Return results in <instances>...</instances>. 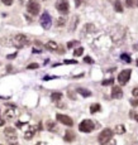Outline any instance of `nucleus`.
<instances>
[{
    "mask_svg": "<svg viewBox=\"0 0 138 145\" xmlns=\"http://www.w3.org/2000/svg\"><path fill=\"white\" fill-rule=\"evenodd\" d=\"M114 83V78H109V80H104L103 82H101V85L103 86H109V85H113Z\"/></svg>",
    "mask_w": 138,
    "mask_h": 145,
    "instance_id": "obj_28",
    "label": "nucleus"
},
{
    "mask_svg": "<svg viewBox=\"0 0 138 145\" xmlns=\"http://www.w3.org/2000/svg\"><path fill=\"white\" fill-rule=\"evenodd\" d=\"M131 74H132L131 69H123V71L118 74V82H119V85L125 86L127 83H128V81L131 80Z\"/></svg>",
    "mask_w": 138,
    "mask_h": 145,
    "instance_id": "obj_5",
    "label": "nucleus"
},
{
    "mask_svg": "<svg viewBox=\"0 0 138 145\" xmlns=\"http://www.w3.org/2000/svg\"><path fill=\"white\" fill-rule=\"evenodd\" d=\"M113 134H114L113 130H110V129H104L103 131L99 134V136H98V141H99L101 145H104V144L106 143V141H109L110 139H113Z\"/></svg>",
    "mask_w": 138,
    "mask_h": 145,
    "instance_id": "obj_4",
    "label": "nucleus"
},
{
    "mask_svg": "<svg viewBox=\"0 0 138 145\" xmlns=\"http://www.w3.org/2000/svg\"><path fill=\"white\" fill-rule=\"evenodd\" d=\"M112 97L113 99H122L123 97V91L119 86H113V88H112Z\"/></svg>",
    "mask_w": 138,
    "mask_h": 145,
    "instance_id": "obj_13",
    "label": "nucleus"
},
{
    "mask_svg": "<svg viewBox=\"0 0 138 145\" xmlns=\"http://www.w3.org/2000/svg\"><path fill=\"white\" fill-rule=\"evenodd\" d=\"M137 67H138V59H137Z\"/></svg>",
    "mask_w": 138,
    "mask_h": 145,
    "instance_id": "obj_47",
    "label": "nucleus"
},
{
    "mask_svg": "<svg viewBox=\"0 0 138 145\" xmlns=\"http://www.w3.org/2000/svg\"><path fill=\"white\" fill-rule=\"evenodd\" d=\"M37 145H46V144H44V143H38Z\"/></svg>",
    "mask_w": 138,
    "mask_h": 145,
    "instance_id": "obj_43",
    "label": "nucleus"
},
{
    "mask_svg": "<svg viewBox=\"0 0 138 145\" xmlns=\"http://www.w3.org/2000/svg\"><path fill=\"white\" fill-rule=\"evenodd\" d=\"M18 115V111H17L15 106H12V107H8L7 110L4 111V118L5 120H14Z\"/></svg>",
    "mask_w": 138,
    "mask_h": 145,
    "instance_id": "obj_11",
    "label": "nucleus"
},
{
    "mask_svg": "<svg viewBox=\"0 0 138 145\" xmlns=\"http://www.w3.org/2000/svg\"><path fill=\"white\" fill-rule=\"evenodd\" d=\"M27 10L32 15H37V14H39V10H41V5H39L37 0H29L27 4Z\"/></svg>",
    "mask_w": 138,
    "mask_h": 145,
    "instance_id": "obj_6",
    "label": "nucleus"
},
{
    "mask_svg": "<svg viewBox=\"0 0 138 145\" xmlns=\"http://www.w3.org/2000/svg\"><path fill=\"white\" fill-rule=\"evenodd\" d=\"M77 24H79V16H74V18H72V22H71V25H70V30L74 32L75 28L77 27Z\"/></svg>",
    "mask_w": 138,
    "mask_h": 145,
    "instance_id": "obj_21",
    "label": "nucleus"
},
{
    "mask_svg": "<svg viewBox=\"0 0 138 145\" xmlns=\"http://www.w3.org/2000/svg\"><path fill=\"white\" fill-rule=\"evenodd\" d=\"M134 119H136V121L138 122V114H137V115H136V116H134Z\"/></svg>",
    "mask_w": 138,
    "mask_h": 145,
    "instance_id": "obj_42",
    "label": "nucleus"
},
{
    "mask_svg": "<svg viewBox=\"0 0 138 145\" xmlns=\"http://www.w3.org/2000/svg\"><path fill=\"white\" fill-rule=\"evenodd\" d=\"M131 105L133 106V107H137V106H138V97H137V99L131 100Z\"/></svg>",
    "mask_w": 138,
    "mask_h": 145,
    "instance_id": "obj_33",
    "label": "nucleus"
},
{
    "mask_svg": "<svg viewBox=\"0 0 138 145\" xmlns=\"http://www.w3.org/2000/svg\"><path fill=\"white\" fill-rule=\"evenodd\" d=\"M127 8H134L136 7V0H124Z\"/></svg>",
    "mask_w": 138,
    "mask_h": 145,
    "instance_id": "obj_27",
    "label": "nucleus"
},
{
    "mask_svg": "<svg viewBox=\"0 0 138 145\" xmlns=\"http://www.w3.org/2000/svg\"><path fill=\"white\" fill-rule=\"evenodd\" d=\"M100 110H101V106L99 104H92L91 106H90V112H91V114L99 112Z\"/></svg>",
    "mask_w": 138,
    "mask_h": 145,
    "instance_id": "obj_20",
    "label": "nucleus"
},
{
    "mask_svg": "<svg viewBox=\"0 0 138 145\" xmlns=\"http://www.w3.org/2000/svg\"><path fill=\"white\" fill-rule=\"evenodd\" d=\"M46 47L47 49H48V51H56V49L58 48V46H57V43H56V42H53V40H50V42H47L46 43Z\"/></svg>",
    "mask_w": 138,
    "mask_h": 145,
    "instance_id": "obj_16",
    "label": "nucleus"
},
{
    "mask_svg": "<svg viewBox=\"0 0 138 145\" xmlns=\"http://www.w3.org/2000/svg\"><path fill=\"white\" fill-rule=\"evenodd\" d=\"M132 95H133V96H136V97H138V86L132 90Z\"/></svg>",
    "mask_w": 138,
    "mask_h": 145,
    "instance_id": "obj_36",
    "label": "nucleus"
},
{
    "mask_svg": "<svg viewBox=\"0 0 138 145\" xmlns=\"http://www.w3.org/2000/svg\"><path fill=\"white\" fill-rule=\"evenodd\" d=\"M41 129H42V124H39L38 126H30L29 129L24 133V139H27V140L32 139L33 136H34V134L37 133V130H41Z\"/></svg>",
    "mask_w": 138,
    "mask_h": 145,
    "instance_id": "obj_12",
    "label": "nucleus"
},
{
    "mask_svg": "<svg viewBox=\"0 0 138 145\" xmlns=\"http://www.w3.org/2000/svg\"><path fill=\"white\" fill-rule=\"evenodd\" d=\"M95 129V124L91 121V120L86 119V120H83V121L80 122V125H79V130H80L81 133H91L92 130Z\"/></svg>",
    "mask_w": 138,
    "mask_h": 145,
    "instance_id": "obj_3",
    "label": "nucleus"
},
{
    "mask_svg": "<svg viewBox=\"0 0 138 145\" xmlns=\"http://www.w3.org/2000/svg\"><path fill=\"white\" fill-rule=\"evenodd\" d=\"M69 96H70V97H71V99H75V95H74V93H72V92H71V91H70V92H69Z\"/></svg>",
    "mask_w": 138,
    "mask_h": 145,
    "instance_id": "obj_41",
    "label": "nucleus"
},
{
    "mask_svg": "<svg viewBox=\"0 0 138 145\" xmlns=\"http://www.w3.org/2000/svg\"><path fill=\"white\" fill-rule=\"evenodd\" d=\"M124 131H125V127H124V125H117V126H115V129H114V133L119 134V135H122V134H124Z\"/></svg>",
    "mask_w": 138,
    "mask_h": 145,
    "instance_id": "obj_23",
    "label": "nucleus"
},
{
    "mask_svg": "<svg viewBox=\"0 0 138 145\" xmlns=\"http://www.w3.org/2000/svg\"><path fill=\"white\" fill-rule=\"evenodd\" d=\"M38 63H30V65H28L27 68L28 69H36V68H38Z\"/></svg>",
    "mask_w": 138,
    "mask_h": 145,
    "instance_id": "obj_30",
    "label": "nucleus"
},
{
    "mask_svg": "<svg viewBox=\"0 0 138 145\" xmlns=\"http://www.w3.org/2000/svg\"><path fill=\"white\" fill-rule=\"evenodd\" d=\"M112 38H113V42L114 44H117V46H120V44L123 43V40H124L125 38V30L123 27L118 25L115 27L113 29V32H112Z\"/></svg>",
    "mask_w": 138,
    "mask_h": 145,
    "instance_id": "obj_1",
    "label": "nucleus"
},
{
    "mask_svg": "<svg viewBox=\"0 0 138 145\" xmlns=\"http://www.w3.org/2000/svg\"><path fill=\"white\" fill-rule=\"evenodd\" d=\"M83 1H84V0H75V7L79 8L81 4H83Z\"/></svg>",
    "mask_w": 138,
    "mask_h": 145,
    "instance_id": "obj_37",
    "label": "nucleus"
},
{
    "mask_svg": "<svg viewBox=\"0 0 138 145\" xmlns=\"http://www.w3.org/2000/svg\"><path fill=\"white\" fill-rule=\"evenodd\" d=\"M114 9H115V12H118V13H122L123 12L122 3H120L119 0H115V1H114Z\"/></svg>",
    "mask_w": 138,
    "mask_h": 145,
    "instance_id": "obj_22",
    "label": "nucleus"
},
{
    "mask_svg": "<svg viewBox=\"0 0 138 145\" xmlns=\"http://www.w3.org/2000/svg\"><path fill=\"white\" fill-rule=\"evenodd\" d=\"M13 1H14V0H1V3L4 5H7V7H10V5L13 4Z\"/></svg>",
    "mask_w": 138,
    "mask_h": 145,
    "instance_id": "obj_31",
    "label": "nucleus"
},
{
    "mask_svg": "<svg viewBox=\"0 0 138 145\" xmlns=\"http://www.w3.org/2000/svg\"><path fill=\"white\" fill-rule=\"evenodd\" d=\"M46 129L48 130V131H51V133H56L57 131V126H56V122L55 121H47L46 122Z\"/></svg>",
    "mask_w": 138,
    "mask_h": 145,
    "instance_id": "obj_15",
    "label": "nucleus"
},
{
    "mask_svg": "<svg viewBox=\"0 0 138 145\" xmlns=\"http://www.w3.org/2000/svg\"><path fill=\"white\" fill-rule=\"evenodd\" d=\"M56 119H57V121H60L61 124L66 125V126H72V125H74V121H72V119L70 118V116H67V115L57 114V115H56Z\"/></svg>",
    "mask_w": 138,
    "mask_h": 145,
    "instance_id": "obj_10",
    "label": "nucleus"
},
{
    "mask_svg": "<svg viewBox=\"0 0 138 145\" xmlns=\"http://www.w3.org/2000/svg\"><path fill=\"white\" fill-rule=\"evenodd\" d=\"M84 61H85V63H89V65H92V63H94V61H92V58L91 57H85L84 58Z\"/></svg>",
    "mask_w": 138,
    "mask_h": 145,
    "instance_id": "obj_32",
    "label": "nucleus"
},
{
    "mask_svg": "<svg viewBox=\"0 0 138 145\" xmlns=\"http://www.w3.org/2000/svg\"><path fill=\"white\" fill-rule=\"evenodd\" d=\"M104 145H117V141L113 140V139H110V140H109V141H106V143L104 144Z\"/></svg>",
    "mask_w": 138,
    "mask_h": 145,
    "instance_id": "obj_35",
    "label": "nucleus"
},
{
    "mask_svg": "<svg viewBox=\"0 0 138 145\" xmlns=\"http://www.w3.org/2000/svg\"><path fill=\"white\" fill-rule=\"evenodd\" d=\"M53 78H57V77H56V76H46V77H44V81H48V80H53Z\"/></svg>",
    "mask_w": 138,
    "mask_h": 145,
    "instance_id": "obj_38",
    "label": "nucleus"
},
{
    "mask_svg": "<svg viewBox=\"0 0 138 145\" xmlns=\"http://www.w3.org/2000/svg\"><path fill=\"white\" fill-rule=\"evenodd\" d=\"M57 27H63L65 24H66V18H65V16H61V18H58L57 19Z\"/></svg>",
    "mask_w": 138,
    "mask_h": 145,
    "instance_id": "obj_25",
    "label": "nucleus"
},
{
    "mask_svg": "<svg viewBox=\"0 0 138 145\" xmlns=\"http://www.w3.org/2000/svg\"><path fill=\"white\" fill-rule=\"evenodd\" d=\"M0 145H1V144H0Z\"/></svg>",
    "mask_w": 138,
    "mask_h": 145,
    "instance_id": "obj_48",
    "label": "nucleus"
},
{
    "mask_svg": "<svg viewBox=\"0 0 138 145\" xmlns=\"http://www.w3.org/2000/svg\"><path fill=\"white\" fill-rule=\"evenodd\" d=\"M65 63H66V65H76V63H77V61H74V59H66V61H65Z\"/></svg>",
    "mask_w": 138,
    "mask_h": 145,
    "instance_id": "obj_34",
    "label": "nucleus"
},
{
    "mask_svg": "<svg viewBox=\"0 0 138 145\" xmlns=\"http://www.w3.org/2000/svg\"><path fill=\"white\" fill-rule=\"evenodd\" d=\"M61 99H62V93L61 92H53L52 95H51V100H52L53 102L61 101Z\"/></svg>",
    "mask_w": 138,
    "mask_h": 145,
    "instance_id": "obj_18",
    "label": "nucleus"
},
{
    "mask_svg": "<svg viewBox=\"0 0 138 145\" xmlns=\"http://www.w3.org/2000/svg\"><path fill=\"white\" fill-rule=\"evenodd\" d=\"M79 44V40H72V42H69L67 43V48H74Z\"/></svg>",
    "mask_w": 138,
    "mask_h": 145,
    "instance_id": "obj_29",
    "label": "nucleus"
},
{
    "mask_svg": "<svg viewBox=\"0 0 138 145\" xmlns=\"http://www.w3.org/2000/svg\"><path fill=\"white\" fill-rule=\"evenodd\" d=\"M10 145H18V144H14V141H13V143H10Z\"/></svg>",
    "mask_w": 138,
    "mask_h": 145,
    "instance_id": "obj_44",
    "label": "nucleus"
},
{
    "mask_svg": "<svg viewBox=\"0 0 138 145\" xmlns=\"http://www.w3.org/2000/svg\"><path fill=\"white\" fill-rule=\"evenodd\" d=\"M39 22H41V25L43 29H50L51 25H52V18H51V15L47 12H44L43 14L41 15V19H39Z\"/></svg>",
    "mask_w": 138,
    "mask_h": 145,
    "instance_id": "obj_7",
    "label": "nucleus"
},
{
    "mask_svg": "<svg viewBox=\"0 0 138 145\" xmlns=\"http://www.w3.org/2000/svg\"><path fill=\"white\" fill-rule=\"evenodd\" d=\"M120 59H122L123 62H127V63H131V62H132L131 56H129V54H125V53H123V54L120 56Z\"/></svg>",
    "mask_w": 138,
    "mask_h": 145,
    "instance_id": "obj_24",
    "label": "nucleus"
},
{
    "mask_svg": "<svg viewBox=\"0 0 138 145\" xmlns=\"http://www.w3.org/2000/svg\"><path fill=\"white\" fill-rule=\"evenodd\" d=\"M56 9L61 14H67L70 10V5L67 0H57L56 1Z\"/></svg>",
    "mask_w": 138,
    "mask_h": 145,
    "instance_id": "obj_8",
    "label": "nucleus"
},
{
    "mask_svg": "<svg viewBox=\"0 0 138 145\" xmlns=\"http://www.w3.org/2000/svg\"><path fill=\"white\" fill-rule=\"evenodd\" d=\"M5 124V120L1 118V116H0V126H3V125Z\"/></svg>",
    "mask_w": 138,
    "mask_h": 145,
    "instance_id": "obj_40",
    "label": "nucleus"
},
{
    "mask_svg": "<svg viewBox=\"0 0 138 145\" xmlns=\"http://www.w3.org/2000/svg\"><path fill=\"white\" fill-rule=\"evenodd\" d=\"M136 5H138V0H136Z\"/></svg>",
    "mask_w": 138,
    "mask_h": 145,
    "instance_id": "obj_45",
    "label": "nucleus"
},
{
    "mask_svg": "<svg viewBox=\"0 0 138 145\" xmlns=\"http://www.w3.org/2000/svg\"><path fill=\"white\" fill-rule=\"evenodd\" d=\"M133 145H138V143H134V144H133Z\"/></svg>",
    "mask_w": 138,
    "mask_h": 145,
    "instance_id": "obj_46",
    "label": "nucleus"
},
{
    "mask_svg": "<svg viewBox=\"0 0 138 145\" xmlns=\"http://www.w3.org/2000/svg\"><path fill=\"white\" fill-rule=\"evenodd\" d=\"M84 53V48L83 47H79V48H76L74 51V56L75 57H79V56H81Z\"/></svg>",
    "mask_w": 138,
    "mask_h": 145,
    "instance_id": "obj_26",
    "label": "nucleus"
},
{
    "mask_svg": "<svg viewBox=\"0 0 138 145\" xmlns=\"http://www.w3.org/2000/svg\"><path fill=\"white\" fill-rule=\"evenodd\" d=\"M17 57V53H13V54H9L8 56V59H13V58Z\"/></svg>",
    "mask_w": 138,
    "mask_h": 145,
    "instance_id": "obj_39",
    "label": "nucleus"
},
{
    "mask_svg": "<svg viewBox=\"0 0 138 145\" xmlns=\"http://www.w3.org/2000/svg\"><path fill=\"white\" fill-rule=\"evenodd\" d=\"M75 134H74V131H71V130H67L66 133H65V141H67V143H72V141L75 140Z\"/></svg>",
    "mask_w": 138,
    "mask_h": 145,
    "instance_id": "obj_14",
    "label": "nucleus"
},
{
    "mask_svg": "<svg viewBox=\"0 0 138 145\" xmlns=\"http://www.w3.org/2000/svg\"><path fill=\"white\" fill-rule=\"evenodd\" d=\"M28 43H29V39L24 34H17L15 37L12 38V46L17 47V48H23Z\"/></svg>",
    "mask_w": 138,
    "mask_h": 145,
    "instance_id": "obj_2",
    "label": "nucleus"
},
{
    "mask_svg": "<svg viewBox=\"0 0 138 145\" xmlns=\"http://www.w3.org/2000/svg\"><path fill=\"white\" fill-rule=\"evenodd\" d=\"M77 93H80L81 96H84V97L91 96V92H90L89 90H86V88H77Z\"/></svg>",
    "mask_w": 138,
    "mask_h": 145,
    "instance_id": "obj_19",
    "label": "nucleus"
},
{
    "mask_svg": "<svg viewBox=\"0 0 138 145\" xmlns=\"http://www.w3.org/2000/svg\"><path fill=\"white\" fill-rule=\"evenodd\" d=\"M83 30H84V33H94L96 29H95L94 24H85L83 28Z\"/></svg>",
    "mask_w": 138,
    "mask_h": 145,
    "instance_id": "obj_17",
    "label": "nucleus"
},
{
    "mask_svg": "<svg viewBox=\"0 0 138 145\" xmlns=\"http://www.w3.org/2000/svg\"><path fill=\"white\" fill-rule=\"evenodd\" d=\"M4 135H5V138H7L8 140L10 141V143L15 141V140H17V138H18V134H17L15 129H13V127H5V130H4Z\"/></svg>",
    "mask_w": 138,
    "mask_h": 145,
    "instance_id": "obj_9",
    "label": "nucleus"
}]
</instances>
